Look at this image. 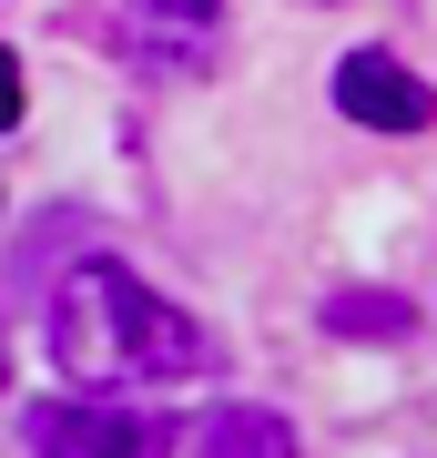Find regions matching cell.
<instances>
[{"mask_svg":"<svg viewBox=\"0 0 437 458\" xmlns=\"http://www.w3.org/2000/svg\"><path fill=\"white\" fill-rule=\"evenodd\" d=\"M214 357L204 327L183 306H163L143 276L122 265H71L62 295H51V367L81 377V387H173Z\"/></svg>","mask_w":437,"mask_h":458,"instance_id":"6da1fadb","label":"cell"},{"mask_svg":"<svg viewBox=\"0 0 437 458\" xmlns=\"http://www.w3.org/2000/svg\"><path fill=\"white\" fill-rule=\"evenodd\" d=\"M113 41L143 72H214L224 62V0H122Z\"/></svg>","mask_w":437,"mask_h":458,"instance_id":"7a4b0ae2","label":"cell"},{"mask_svg":"<svg viewBox=\"0 0 437 458\" xmlns=\"http://www.w3.org/2000/svg\"><path fill=\"white\" fill-rule=\"evenodd\" d=\"M173 428L122 408H31V458H163Z\"/></svg>","mask_w":437,"mask_h":458,"instance_id":"3957f363","label":"cell"},{"mask_svg":"<svg viewBox=\"0 0 437 458\" xmlns=\"http://www.w3.org/2000/svg\"><path fill=\"white\" fill-rule=\"evenodd\" d=\"M336 102H346L366 132H427V123H437V92H427L407 62H387V51H357V62L336 72Z\"/></svg>","mask_w":437,"mask_h":458,"instance_id":"277c9868","label":"cell"},{"mask_svg":"<svg viewBox=\"0 0 437 458\" xmlns=\"http://www.w3.org/2000/svg\"><path fill=\"white\" fill-rule=\"evenodd\" d=\"M194 458H295V428L275 408H214L194 428Z\"/></svg>","mask_w":437,"mask_h":458,"instance_id":"5b68a950","label":"cell"},{"mask_svg":"<svg viewBox=\"0 0 437 458\" xmlns=\"http://www.w3.org/2000/svg\"><path fill=\"white\" fill-rule=\"evenodd\" d=\"M325 327L336 336H407V295H336Z\"/></svg>","mask_w":437,"mask_h":458,"instance_id":"8992f818","label":"cell"},{"mask_svg":"<svg viewBox=\"0 0 437 458\" xmlns=\"http://www.w3.org/2000/svg\"><path fill=\"white\" fill-rule=\"evenodd\" d=\"M11 123H21V62L0 51V132H11Z\"/></svg>","mask_w":437,"mask_h":458,"instance_id":"52a82bcc","label":"cell"},{"mask_svg":"<svg viewBox=\"0 0 437 458\" xmlns=\"http://www.w3.org/2000/svg\"><path fill=\"white\" fill-rule=\"evenodd\" d=\"M0 387H11V357H0Z\"/></svg>","mask_w":437,"mask_h":458,"instance_id":"ba28073f","label":"cell"}]
</instances>
